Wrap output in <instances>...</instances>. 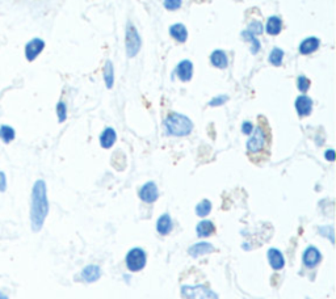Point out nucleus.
Here are the masks:
<instances>
[{"label":"nucleus","instance_id":"f257e3e1","mask_svg":"<svg viewBox=\"0 0 336 299\" xmlns=\"http://www.w3.org/2000/svg\"><path fill=\"white\" fill-rule=\"evenodd\" d=\"M49 214L48 188L44 180H37L33 184L30 193V224L34 232L41 231Z\"/></svg>","mask_w":336,"mask_h":299},{"label":"nucleus","instance_id":"f03ea898","mask_svg":"<svg viewBox=\"0 0 336 299\" xmlns=\"http://www.w3.org/2000/svg\"><path fill=\"white\" fill-rule=\"evenodd\" d=\"M168 134L175 136H185L193 130V122L180 113H171L164 121Z\"/></svg>","mask_w":336,"mask_h":299},{"label":"nucleus","instance_id":"7ed1b4c3","mask_svg":"<svg viewBox=\"0 0 336 299\" xmlns=\"http://www.w3.org/2000/svg\"><path fill=\"white\" fill-rule=\"evenodd\" d=\"M142 45L140 33L132 23H128L126 25V33H125V48H126V54L129 58H133L138 54Z\"/></svg>","mask_w":336,"mask_h":299},{"label":"nucleus","instance_id":"20e7f679","mask_svg":"<svg viewBox=\"0 0 336 299\" xmlns=\"http://www.w3.org/2000/svg\"><path fill=\"white\" fill-rule=\"evenodd\" d=\"M181 295L184 299H220L214 291L202 285H185L181 287Z\"/></svg>","mask_w":336,"mask_h":299},{"label":"nucleus","instance_id":"39448f33","mask_svg":"<svg viewBox=\"0 0 336 299\" xmlns=\"http://www.w3.org/2000/svg\"><path fill=\"white\" fill-rule=\"evenodd\" d=\"M45 48H46V42L41 37H33L27 41V44L24 45V58L27 62L29 63L34 62L44 53Z\"/></svg>","mask_w":336,"mask_h":299},{"label":"nucleus","instance_id":"423d86ee","mask_svg":"<svg viewBox=\"0 0 336 299\" xmlns=\"http://www.w3.org/2000/svg\"><path fill=\"white\" fill-rule=\"evenodd\" d=\"M250 139L247 142V150L250 154H259L264 150L267 144V132L263 126H257L250 134Z\"/></svg>","mask_w":336,"mask_h":299},{"label":"nucleus","instance_id":"0eeeda50","mask_svg":"<svg viewBox=\"0 0 336 299\" xmlns=\"http://www.w3.org/2000/svg\"><path fill=\"white\" fill-rule=\"evenodd\" d=\"M146 252L142 248H133L126 255V267L130 272L142 271L146 265Z\"/></svg>","mask_w":336,"mask_h":299},{"label":"nucleus","instance_id":"6e6552de","mask_svg":"<svg viewBox=\"0 0 336 299\" xmlns=\"http://www.w3.org/2000/svg\"><path fill=\"white\" fill-rule=\"evenodd\" d=\"M158 195H159V191H158V187L155 185V183H146L143 187L140 188V198L143 201V202H147V204H152L158 199Z\"/></svg>","mask_w":336,"mask_h":299},{"label":"nucleus","instance_id":"1a4fd4ad","mask_svg":"<svg viewBox=\"0 0 336 299\" xmlns=\"http://www.w3.org/2000/svg\"><path fill=\"white\" fill-rule=\"evenodd\" d=\"M176 75L181 82H189L193 76V63L191 60L184 59L177 64Z\"/></svg>","mask_w":336,"mask_h":299},{"label":"nucleus","instance_id":"9d476101","mask_svg":"<svg viewBox=\"0 0 336 299\" xmlns=\"http://www.w3.org/2000/svg\"><path fill=\"white\" fill-rule=\"evenodd\" d=\"M296 109L301 117L308 116L312 110V100L306 95L298 96L296 100Z\"/></svg>","mask_w":336,"mask_h":299},{"label":"nucleus","instance_id":"9b49d317","mask_svg":"<svg viewBox=\"0 0 336 299\" xmlns=\"http://www.w3.org/2000/svg\"><path fill=\"white\" fill-rule=\"evenodd\" d=\"M320 41L319 38L316 37H308L305 38L300 45V53L302 55H308V54H312L314 52H316L319 49Z\"/></svg>","mask_w":336,"mask_h":299},{"label":"nucleus","instance_id":"f8f14e48","mask_svg":"<svg viewBox=\"0 0 336 299\" xmlns=\"http://www.w3.org/2000/svg\"><path fill=\"white\" fill-rule=\"evenodd\" d=\"M322 260V255L320 252L316 249L315 247H308L306 251L304 252V264L308 268H314L315 265L319 264V261Z\"/></svg>","mask_w":336,"mask_h":299},{"label":"nucleus","instance_id":"ddd939ff","mask_svg":"<svg viewBox=\"0 0 336 299\" xmlns=\"http://www.w3.org/2000/svg\"><path fill=\"white\" fill-rule=\"evenodd\" d=\"M267 256H268L269 265H271L275 271H280V269L284 268L285 259L284 256H282V253H281L279 249H276V248H271L268 251V253H267Z\"/></svg>","mask_w":336,"mask_h":299},{"label":"nucleus","instance_id":"4468645a","mask_svg":"<svg viewBox=\"0 0 336 299\" xmlns=\"http://www.w3.org/2000/svg\"><path fill=\"white\" fill-rule=\"evenodd\" d=\"M16 139V130L13 126L7 124L0 125V142L4 144L12 143Z\"/></svg>","mask_w":336,"mask_h":299},{"label":"nucleus","instance_id":"2eb2a0df","mask_svg":"<svg viewBox=\"0 0 336 299\" xmlns=\"http://www.w3.org/2000/svg\"><path fill=\"white\" fill-rule=\"evenodd\" d=\"M210 62L214 67L221 68L224 70L228 66V58L227 54L224 52V50H214V52L210 54Z\"/></svg>","mask_w":336,"mask_h":299},{"label":"nucleus","instance_id":"dca6fc26","mask_svg":"<svg viewBox=\"0 0 336 299\" xmlns=\"http://www.w3.org/2000/svg\"><path fill=\"white\" fill-rule=\"evenodd\" d=\"M100 275L101 271L97 265H88V267L84 268L83 271H82V273H80V277H82L84 281H87V282H95V281H97V279L100 278Z\"/></svg>","mask_w":336,"mask_h":299},{"label":"nucleus","instance_id":"f3484780","mask_svg":"<svg viewBox=\"0 0 336 299\" xmlns=\"http://www.w3.org/2000/svg\"><path fill=\"white\" fill-rule=\"evenodd\" d=\"M213 251H214V248H213L212 244L206 243V242L193 244L192 247L188 249L189 255L192 256V257H198V256L206 255V253H210Z\"/></svg>","mask_w":336,"mask_h":299},{"label":"nucleus","instance_id":"a211bd4d","mask_svg":"<svg viewBox=\"0 0 336 299\" xmlns=\"http://www.w3.org/2000/svg\"><path fill=\"white\" fill-rule=\"evenodd\" d=\"M169 34L172 36V38L177 41V42H185L188 38V30L185 28V25L177 23V24L171 25L169 28Z\"/></svg>","mask_w":336,"mask_h":299},{"label":"nucleus","instance_id":"6ab92c4d","mask_svg":"<svg viewBox=\"0 0 336 299\" xmlns=\"http://www.w3.org/2000/svg\"><path fill=\"white\" fill-rule=\"evenodd\" d=\"M156 230L159 232L160 235H168L169 232L172 231V220H171V217L168 214H163L160 217L158 222H156Z\"/></svg>","mask_w":336,"mask_h":299},{"label":"nucleus","instance_id":"aec40b11","mask_svg":"<svg viewBox=\"0 0 336 299\" xmlns=\"http://www.w3.org/2000/svg\"><path fill=\"white\" fill-rule=\"evenodd\" d=\"M281 29H282V20L280 17L277 16H271L267 21V25H265V30L271 36H277L280 34Z\"/></svg>","mask_w":336,"mask_h":299},{"label":"nucleus","instance_id":"412c9836","mask_svg":"<svg viewBox=\"0 0 336 299\" xmlns=\"http://www.w3.org/2000/svg\"><path fill=\"white\" fill-rule=\"evenodd\" d=\"M117 139L116 132L112 128H107L100 136V144L103 148H111Z\"/></svg>","mask_w":336,"mask_h":299},{"label":"nucleus","instance_id":"4be33fe9","mask_svg":"<svg viewBox=\"0 0 336 299\" xmlns=\"http://www.w3.org/2000/svg\"><path fill=\"white\" fill-rule=\"evenodd\" d=\"M196 231L197 235L201 236V238H208L209 235H212L214 232V224L210 220H202L197 224Z\"/></svg>","mask_w":336,"mask_h":299},{"label":"nucleus","instance_id":"5701e85b","mask_svg":"<svg viewBox=\"0 0 336 299\" xmlns=\"http://www.w3.org/2000/svg\"><path fill=\"white\" fill-rule=\"evenodd\" d=\"M104 82L107 87L112 88L114 84V68L111 60H107L104 66Z\"/></svg>","mask_w":336,"mask_h":299},{"label":"nucleus","instance_id":"b1692460","mask_svg":"<svg viewBox=\"0 0 336 299\" xmlns=\"http://www.w3.org/2000/svg\"><path fill=\"white\" fill-rule=\"evenodd\" d=\"M242 37H243L244 40L248 41L250 44H251V53L252 54H256L259 50H260L261 45L260 42L257 41L256 36L255 34H252L251 32H248V30H244L243 33H242Z\"/></svg>","mask_w":336,"mask_h":299},{"label":"nucleus","instance_id":"393cba45","mask_svg":"<svg viewBox=\"0 0 336 299\" xmlns=\"http://www.w3.org/2000/svg\"><path fill=\"white\" fill-rule=\"evenodd\" d=\"M284 59V52L280 48H273L271 54H269V62L273 66H281Z\"/></svg>","mask_w":336,"mask_h":299},{"label":"nucleus","instance_id":"a878e982","mask_svg":"<svg viewBox=\"0 0 336 299\" xmlns=\"http://www.w3.org/2000/svg\"><path fill=\"white\" fill-rule=\"evenodd\" d=\"M212 210V202L209 199H202L196 206V214L198 217H206Z\"/></svg>","mask_w":336,"mask_h":299},{"label":"nucleus","instance_id":"bb28decb","mask_svg":"<svg viewBox=\"0 0 336 299\" xmlns=\"http://www.w3.org/2000/svg\"><path fill=\"white\" fill-rule=\"evenodd\" d=\"M56 113L60 124L67 120V105H66L64 101H58V104L56 107Z\"/></svg>","mask_w":336,"mask_h":299},{"label":"nucleus","instance_id":"cd10ccee","mask_svg":"<svg viewBox=\"0 0 336 299\" xmlns=\"http://www.w3.org/2000/svg\"><path fill=\"white\" fill-rule=\"evenodd\" d=\"M248 32H251L252 34H255V36H259V34H263V32H264V27H263V24H261L260 21H251L250 24H248Z\"/></svg>","mask_w":336,"mask_h":299},{"label":"nucleus","instance_id":"c85d7f7f","mask_svg":"<svg viewBox=\"0 0 336 299\" xmlns=\"http://www.w3.org/2000/svg\"><path fill=\"white\" fill-rule=\"evenodd\" d=\"M297 87H298V89H300L302 93H306V92L308 91V88H310V80H308V78H306L305 75L298 76V79H297Z\"/></svg>","mask_w":336,"mask_h":299},{"label":"nucleus","instance_id":"c756f323","mask_svg":"<svg viewBox=\"0 0 336 299\" xmlns=\"http://www.w3.org/2000/svg\"><path fill=\"white\" fill-rule=\"evenodd\" d=\"M164 7L168 11H176L181 7V0H164Z\"/></svg>","mask_w":336,"mask_h":299},{"label":"nucleus","instance_id":"7c9ffc66","mask_svg":"<svg viewBox=\"0 0 336 299\" xmlns=\"http://www.w3.org/2000/svg\"><path fill=\"white\" fill-rule=\"evenodd\" d=\"M227 100H228V96H226V95L217 96V97H214V99L209 101V105H210V107H220V105H224Z\"/></svg>","mask_w":336,"mask_h":299},{"label":"nucleus","instance_id":"2f4dec72","mask_svg":"<svg viewBox=\"0 0 336 299\" xmlns=\"http://www.w3.org/2000/svg\"><path fill=\"white\" fill-rule=\"evenodd\" d=\"M319 232L322 234V235L326 238L327 236L328 239L331 240V243H334L335 242V239H334V227L332 226H326V227H320L319 228Z\"/></svg>","mask_w":336,"mask_h":299},{"label":"nucleus","instance_id":"473e14b6","mask_svg":"<svg viewBox=\"0 0 336 299\" xmlns=\"http://www.w3.org/2000/svg\"><path fill=\"white\" fill-rule=\"evenodd\" d=\"M8 189V179L4 171H0V193H4Z\"/></svg>","mask_w":336,"mask_h":299},{"label":"nucleus","instance_id":"72a5a7b5","mask_svg":"<svg viewBox=\"0 0 336 299\" xmlns=\"http://www.w3.org/2000/svg\"><path fill=\"white\" fill-rule=\"evenodd\" d=\"M242 132H243L246 136H250V134L253 132V125H252L251 122L246 121V122H243V125H242Z\"/></svg>","mask_w":336,"mask_h":299},{"label":"nucleus","instance_id":"f704fd0d","mask_svg":"<svg viewBox=\"0 0 336 299\" xmlns=\"http://www.w3.org/2000/svg\"><path fill=\"white\" fill-rule=\"evenodd\" d=\"M324 158L327 160H330V162H334V160H335V151H334L332 148H330V150H327L326 154H324Z\"/></svg>","mask_w":336,"mask_h":299},{"label":"nucleus","instance_id":"c9c22d12","mask_svg":"<svg viewBox=\"0 0 336 299\" xmlns=\"http://www.w3.org/2000/svg\"><path fill=\"white\" fill-rule=\"evenodd\" d=\"M0 299H9V298H8V295L5 294L4 291L0 290Z\"/></svg>","mask_w":336,"mask_h":299}]
</instances>
